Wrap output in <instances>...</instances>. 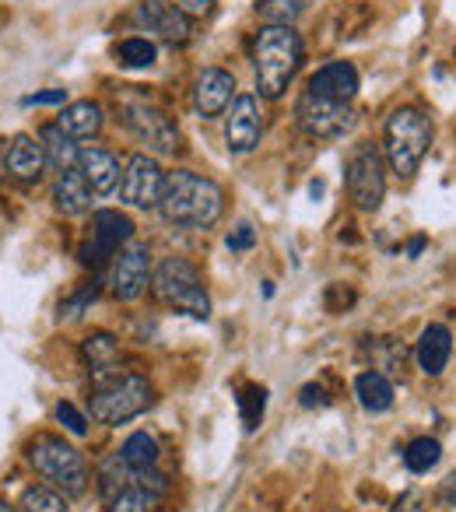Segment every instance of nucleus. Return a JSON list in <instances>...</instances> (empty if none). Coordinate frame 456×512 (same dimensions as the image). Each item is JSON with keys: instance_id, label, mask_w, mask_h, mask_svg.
Instances as JSON below:
<instances>
[{"instance_id": "nucleus-38", "label": "nucleus", "mask_w": 456, "mask_h": 512, "mask_svg": "<svg viewBox=\"0 0 456 512\" xmlns=\"http://www.w3.org/2000/svg\"><path fill=\"white\" fill-rule=\"evenodd\" d=\"M435 502L442 505V509H456V474H449L446 481H442L439 495H435Z\"/></svg>"}, {"instance_id": "nucleus-3", "label": "nucleus", "mask_w": 456, "mask_h": 512, "mask_svg": "<svg viewBox=\"0 0 456 512\" xmlns=\"http://www.w3.org/2000/svg\"><path fill=\"white\" fill-rule=\"evenodd\" d=\"M432 120L418 106H400L386 116L383 127V155L397 179H411L421 169L428 148H432Z\"/></svg>"}, {"instance_id": "nucleus-40", "label": "nucleus", "mask_w": 456, "mask_h": 512, "mask_svg": "<svg viewBox=\"0 0 456 512\" xmlns=\"http://www.w3.org/2000/svg\"><path fill=\"white\" fill-rule=\"evenodd\" d=\"M421 249H425V235H418V239H411V246H407V256H418Z\"/></svg>"}, {"instance_id": "nucleus-20", "label": "nucleus", "mask_w": 456, "mask_h": 512, "mask_svg": "<svg viewBox=\"0 0 456 512\" xmlns=\"http://www.w3.org/2000/svg\"><path fill=\"white\" fill-rule=\"evenodd\" d=\"M449 355H453V334L442 323H432V327L421 330L414 358H418V369L425 376H442V369L449 365Z\"/></svg>"}, {"instance_id": "nucleus-8", "label": "nucleus", "mask_w": 456, "mask_h": 512, "mask_svg": "<svg viewBox=\"0 0 456 512\" xmlns=\"http://www.w3.org/2000/svg\"><path fill=\"white\" fill-rule=\"evenodd\" d=\"M295 116H299L302 134H309L313 141H334V137L348 134L351 123H355L351 102H334L313 92H302L299 106H295Z\"/></svg>"}, {"instance_id": "nucleus-17", "label": "nucleus", "mask_w": 456, "mask_h": 512, "mask_svg": "<svg viewBox=\"0 0 456 512\" xmlns=\"http://www.w3.org/2000/svg\"><path fill=\"white\" fill-rule=\"evenodd\" d=\"M306 92L323 95V99H334V102H351L358 92V71L355 64L348 60H334V64H323L320 71L309 78Z\"/></svg>"}, {"instance_id": "nucleus-1", "label": "nucleus", "mask_w": 456, "mask_h": 512, "mask_svg": "<svg viewBox=\"0 0 456 512\" xmlns=\"http://www.w3.org/2000/svg\"><path fill=\"white\" fill-rule=\"evenodd\" d=\"M158 211H162V218L169 225L207 232L221 218V211H225V193H221V186L214 179L197 176L190 169H176L165 176Z\"/></svg>"}, {"instance_id": "nucleus-11", "label": "nucleus", "mask_w": 456, "mask_h": 512, "mask_svg": "<svg viewBox=\"0 0 456 512\" xmlns=\"http://www.w3.org/2000/svg\"><path fill=\"white\" fill-rule=\"evenodd\" d=\"M134 239V221L120 211H95L88 225V242L81 246V260L92 267H102L113 260L127 242Z\"/></svg>"}, {"instance_id": "nucleus-28", "label": "nucleus", "mask_w": 456, "mask_h": 512, "mask_svg": "<svg viewBox=\"0 0 456 512\" xmlns=\"http://www.w3.org/2000/svg\"><path fill=\"white\" fill-rule=\"evenodd\" d=\"M158 57L155 43H151L148 36H130L123 39L120 46H116V60H120L123 67H134V71H141V67H151Z\"/></svg>"}, {"instance_id": "nucleus-13", "label": "nucleus", "mask_w": 456, "mask_h": 512, "mask_svg": "<svg viewBox=\"0 0 456 512\" xmlns=\"http://www.w3.org/2000/svg\"><path fill=\"white\" fill-rule=\"evenodd\" d=\"M134 22L141 32H148L151 39H162L169 46H183L193 32L190 15L172 4V0H141L134 11Z\"/></svg>"}, {"instance_id": "nucleus-5", "label": "nucleus", "mask_w": 456, "mask_h": 512, "mask_svg": "<svg viewBox=\"0 0 456 512\" xmlns=\"http://www.w3.org/2000/svg\"><path fill=\"white\" fill-rule=\"evenodd\" d=\"M29 463L36 467V474H43L67 498H81L88 491V481H92L85 456L60 435H36L29 442Z\"/></svg>"}, {"instance_id": "nucleus-31", "label": "nucleus", "mask_w": 456, "mask_h": 512, "mask_svg": "<svg viewBox=\"0 0 456 512\" xmlns=\"http://www.w3.org/2000/svg\"><path fill=\"white\" fill-rule=\"evenodd\" d=\"M264 411H267V390L257 383L243 386L239 390V414H243V428L246 432H253V428L264 421Z\"/></svg>"}, {"instance_id": "nucleus-32", "label": "nucleus", "mask_w": 456, "mask_h": 512, "mask_svg": "<svg viewBox=\"0 0 456 512\" xmlns=\"http://www.w3.org/2000/svg\"><path fill=\"white\" fill-rule=\"evenodd\" d=\"M57 421L67 428V432L74 435V439H85V435H88V421H85V414H81L74 404H67V400H64V404H57Z\"/></svg>"}, {"instance_id": "nucleus-19", "label": "nucleus", "mask_w": 456, "mask_h": 512, "mask_svg": "<svg viewBox=\"0 0 456 512\" xmlns=\"http://www.w3.org/2000/svg\"><path fill=\"white\" fill-rule=\"evenodd\" d=\"M92 197H95V190L88 186V179L81 169L57 172V183H53V204H57L60 214H67V218L88 214L92 211Z\"/></svg>"}, {"instance_id": "nucleus-12", "label": "nucleus", "mask_w": 456, "mask_h": 512, "mask_svg": "<svg viewBox=\"0 0 456 512\" xmlns=\"http://www.w3.org/2000/svg\"><path fill=\"white\" fill-rule=\"evenodd\" d=\"M165 176H169V172L158 165V158L130 155L127 165H123V176H120L123 204L141 207V211H151V207H158V200H162V190H165Z\"/></svg>"}, {"instance_id": "nucleus-25", "label": "nucleus", "mask_w": 456, "mask_h": 512, "mask_svg": "<svg viewBox=\"0 0 456 512\" xmlns=\"http://www.w3.org/2000/svg\"><path fill=\"white\" fill-rule=\"evenodd\" d=\"M130 484H134V470L127 467V460H123L120 449H116V453H109L106 460L99 463V495L106 498V505H109L113 498H120Z\"/></svg>"}, {"instance_id": "nucleus-21", "label": "nucleus", "mask_w": 456, "mask_h": 512, "mask_svg": "<svg viewBox=\"0 0 456 512\" xmlns=\"http://www.w3.org/2000/svg\"><path fill=\"white\" fill-rule=\"evenodd\" d=\"M57 127L64 130L67 137H74V141H92V137L102 130V106L92 99L67 102L57 116Z\"/></svg>"}, {"instance_id": "nucleus-41", "label": "nucleus", "mask_w": 456, "mask_h": 512, "mask_svg": "<svg viewBox=\"0 0 456 512\" xmlns=\"http://www.w3.org/2000/svg\"><path fill=\"white\" fill-rule=\"evenodd\" d=\"M0 512H22V509H15V505H8L4 498H0Z\"/></svg>"}, {"instance_id": "nucleus-16", "label": "nucleus", "mask_w": 456, "mask_h": 512, "mask_svg": "<svg viewBox=\"0 0 456 512\" xmlns=\"http://www.w3.org/2000/svg\"><path fill=\"white\" fill-rule=\"evenodd\" d=\"M4 165L8 172L18 179V183H39L46 172V151H43V141L32 134H15L4 148Z\"/></svg>"}, {"instance_id": "nucleus-18", "label": "nucleus", "mask_w": 456, "mask_h": 512, "mask_svg": "<svg viewBox=\"0 0 456 512\" xmlns=\"http://www.w3.org/2000/svg\"><path fill=\"white\" fill-rule=\"evenodd\" d=\"M78 169L85 172L88 186H92L99 197H109V193L120 186V176H123L120 158H116L113 151H106V148H81Z\"/></svg>"}, {"instance_id": "nucleus-4", "label": "nucleus", "mask_w": 456, "mask_h": 512, "mask_svg": "<svg viewBox=\"0 0 456 512\" xmlns=\"http://www.w3.org/2000/svg\"><path fill=\"white\" fill-rule=\"evenodd\" d=\"M155 400V386L137 372H106L95 376V390L88 397L92 418L99 425H123V421L144 414Z\"/></svg>"}, {"instance_id": "nucleus-39", "label": "nucleus", "mask_w": 456, "mask_h": 512, "mask_svg": "<svg viewBox=\"0 0 456 512\" xmlns=\"http://www.w3.org/2000/svg\"><path fill=\"white\" fill-rule=\"evenodd\" d=\"M393 512H421V509H418V502H414V498H404V502L393 505Z\"/></svg>"}, {"instance_id": "nucleus-10", "label": "nucleus", "mask_w": 456, "mask_h": 512, "mask_svg": "<svg viewBox=\"0 0 456 512\" xmlns=\"http://www.w3.org/2000/svg\"><path fill=\"white\" fill-rule=\"evenodd\" d=\"M123 123L141 144H148V151L158 155H172L179 148V127L172 123L169 113H162L151 102H127L123 106Z\"/></svg>"}, {"instance_id": "nucleus-2", "label": "nucleus", "mask_w": 456, "mask_h": 512, "mask_svg": "<svg viewBox=\"0 0 456 512\" xmlns=\"http://www.w3.org/2000/svg\"><path fill=\"white\" fill-rule=\"evenodd\" d=\"M253 67L264 99H281L302 67V39L292 25H264L253 39Z\"/></svg>"}, {"instance_id": "nucleus-7", "label": "nucleus", "mask_w": 456, "mask_h": 512, "mask_svg": "<svg viewBox=\"0 0 456 512\" xmlns=\"http://www.w3.org/2000/svg\"><path fill=\"white\" fill-rule=\"evenodd\" d=\"M344 183H348V197L358 211H379L386 197V165L372 144H358L344 162Z\"/></svg>"}, {"instance_id": "nucleus-23", "label": "nucleus", "mask_w": 456, "mask_h": 512, "mask_svg": "<svg viewBox=\"0 0 456 512\" xmlns=\"http://www.w3.org/2000/svg\"><path fill=\"white\" fill-rule=\"evenodd\" d=\"M355 397H358V404H362L365 411H372V414L390 411V407H393V383L383 376V372L369 369V372H362V376L355 379Z\"/></svg>"}, {"instance_id": "nucleus-29", "label": "nucleus", "mask_w": 456, "mask_h": 512, "mask_svg": "<svg viewBox=\"0 0 456 512\" xmlns=\"http://www.w3.org/2000/svg\"><path fill=\"white\" fill-rule=\"evenodd\" d=\"M439 460H442V446L435 439H428V435L414 439L411 446L404 449V463L411 474H428Z\"/></svg>"}, {"instance_id": "nucleus-36", "label": "nucleus", "mask_w": 456, "mask_h": 512, "mask_svg": "<svg viewBox=\"0 0 456 512\" xmlns=\"http://www.w3.org/2000/svg\"><path fill=\"white\" fill-rule=\"evenodd\" d=\"M172 4H176V8L183 11V15L200 18V15H211L214 4H218V0H172Z\"/></svg>"}, {"instance_id": "nucleus-37", "label": "nucleus", "mask_w": 456, "mask_h": 512, "mask_svg": "<svg viewBox=\"0 0 456 512\" xmlns=\"http://www.w3.org/2000/svg\"><path fill=\"white\" fill-rule=\"evenodd\" d=\"M299 397H302V407H327L330 404V397L323 393V386H313V383L302 386Z\"/></svg>"}, {"instance_id": "nucleus-15", "label": "nucleus", "mask_w": 456, "mask_h": 512, "mask_svg": "<svg viewBox=\"0 0 456 512\" xmlns=\"http://www.w3.org/2000/svg\"><path fill=\"white\" fill-rule=\"evenodd\" d=\"M232 99H236V78L228 71L207 67V71L197 74V81H193V109H197V116L214 120V116H221L232 106Z\"/></svg>"}, {"instance_id": "nucleus-34", "label": "nucleus", "mask_w": 456, "mask_h": 512, "mask_svg": "<svg viewBox=\"0 0 456 512\" xmlns=\"http://www.w3.org/2000/svg\"><path fill=\"white\" fill-rule=\"evenodd\" d=\"M253 242H257V232H253L250 221H239L232 232H228V249L232 253H243V249H253Z\"/></svg>"}, {"instance_id": "nucleus-6", "label": "nucleus", "mask_w": 456, "mask_h": 512, "mask_svg": "<svg viewBox=\"0 0 456 512\" xmlns=\"http://www.w3.org/2000/svg\"><path fill=\"white\" fill-rule=\"evenodd\" d=\"M151 292L162 306L176 309V313H186L193 320H207L211 316V299L204 292V281H200V271L183 260V256H169L155 267L151 274Z\"/></svg>"}, {"instance_id": "nucleus-27", "label": "nucleus", "mask_w": 456, "mask_h": 512, "mask_svg": "<svg viewBox=\"0 0 456 512\" xmlns=\"http://www.w3.org/2000/svg\"><path fill=\"white\" fill-rule=\"evenodd\" d=\"M22 512H71L67 509V495H60L57 488H46V484H32L22 491Z\"/></svg>"}, {"instance_id": "nucleus-22", "label": "nucleus", "mask_w": 456, "mask_h": 512, "mask_svg": "<svg viewBox=\"0 0 456 512\" xmlns=\"http://www.w3.org/2000/svg\"><path fill=\"white\" fill-rule=\"evenodd\" d=\"M39 141H43L46 162H50L57 172L78 169V155H81L78 141H74V137H67L57 123H46V127L39 130Z\"/></svg>"}, {"instance_id": "nucleus-14", "label": "nucleus", "mask_w": 456, "mask_h": 512, "mask_svg": "<svg viewBox=\"0 0 456 512\" xmlns=\"http://www.w3.org/2000/svg\"><path fill=\"white\" fill-rule=\"evenodd\" d=\"M264 137V113L257 95H236L225 109V144L232 155H250Z\"/></svg>"}, {"instance_id": "nucleus-24", "label": "nucleus", "mask_w": 456, "mask_h": 512, "mask_svg": "<svg viewBox=\"0 0 456 512\" xmlns=\"http://www.w3.org/2000/svg\"><path fill=\"white\" fill-rule=\"evenodd\" d=\"M81 358L92 365L95 376H106V372H113L116 358H120V341L113 334H106V330H95V334H88L81 341Z\"/></svg>"}, {"instance_id": "nucleus-26", "label": "nucleus", "mask_w": 456, "mask_h": 512, "mask_svg": "<svg viewBox=\"0 0 456 512\" xmlns=\"http://www.w3.org/2000/svg\"><path fill=\"white\" fill-rule=\"evenodd\" d=\"M120 456L127 460L130 470H151V467H158V442L151 439L148 432H134L120 446Z\"/></svg>"}, {"instance_id": "nucleus-33", "label": "nucleus", "mask_w": 456, "mask_h": 512, "mask_svg": "<svg viewBox=\"0 0 456 512\" xmlns=\"http://www.w3.org/2000/svg\"><path fill=\"white\" fill-rule=\"evenodd\" d=\"M95 295H99V288H95V285L81 288V292L74 295V299H67L64 306H60V316H64V320H78V316H81V309H85L88 302H95Z\"/></svg>"}, {"instance_id": "nucleus-9", "label": "nucleus", "mask_w": 456, "mask_h": 512, "mask_svg": "<svg viewBox=\"0 0 456 512\" xmlns=\"http://www.w3.org/2000/svg\"><path fill=\"white\" fill-rule=\"evenodd\" d=\"M151 253L144 242H127L109 264V292L120 302H137L151 285Z\"/></svg>"}, {"instance_id": "nucleus-30", "label": "nucleus", "mask_w": 456, "mask_h": 512, "mask_svg": "<svg viewBox=\"0 0 456 512\" xmlns=\"http://www.w3.org/2000/svg\"><path fill=\"white\" fill-rule=\"evenodd\" d=\"M309 8V0H257V15L267 25H292Z\"/></svg>"}, {"instance_id": "nucleus-35", "label": "nucleus", "mask_w": 456, "mask_h": 512, "mask_svg": "<svg viewBox=\"0 0 456 512\" xmlns=\"http://www.w3.org/2000/svg\"><path fill=\"white\" fill-rule=\"evenodd\" d=\"M22 106H67V92L64 88H50V92L25 95Z\"/></svg>"}]
</instances>
